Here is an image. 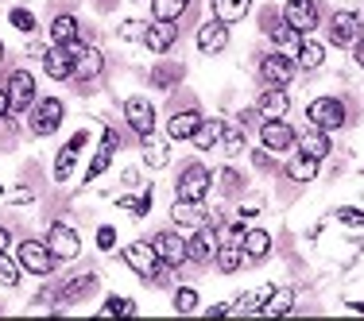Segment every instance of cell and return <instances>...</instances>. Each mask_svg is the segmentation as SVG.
<instances>
[{"instance_id": "obj_1", "label": "cell", "mask_w": 364, "mask_h": 321, "mask_svg": "<svg viewBox=\"0 0 364 321\" xmlns=\"http://www.w3.org/2000/svg\"><path fill=\"white\" fill-rule=\"evenodd\" d=\"M210 186H213L210 167H202V163H186V167H182V175H178L175 194H178V202H194V205H202L205 197H210Z\"/></svg>"}, {"instance_id": "obj_2", "label": "cell", "mask_w": 364, "mask_h": 321, "mask_svg": "<svg viewBox=\"0 0 364 321\" xmlns=\"http://www.w3.org/2000/svg\"><path fill=\"white\" fill-rule=\"evenodd\" d=\"M16 259H20V267H23L28 275H50V271H55V263H58L47 240H20Z\"/></svg>"}, {"instance_id": "obj_3", "label": "cell", "mask_w": 364, "mask_h": 321, "mask_svg": "<svg viewBox=\"0 0 364 321\" xmlns=\"http://www.w3.org/2000/svg\"><path fill=\"white\" fill-rule=\"evenodd\" d=\"M63 116H66V105L58 97H43L31 105V132L36 136H55L58 132V124H63Z\"/></svg>"}, {"instance_id": "obj_4", "label": "cell", "mask_w": 364, "mask_h": 321, "mask_svg": "<svg viewBox=\"0 0 364 321\" xmlns=\"http://www.w3.org/2000/svg\"><path fill=\"white\" fill-rule=\"evenodd\" d=\"M306 116H310V124L322 128V132H337V128L345 124V105L337 97H318V101H310Z\"/></svg>"}, {"instance_id": "obj_5", "label": "cell", "mask_w": 364, "mask_h": 321, "mask_svg": "<svg viewBox=\"0 0 364 321\" xmlns=\"http://www.w3.org/2000/svg\"><path fill=\"white\" fill-rule=\"evenodd\" d=\"M283 20H287L299 36H310V31L318 28V20H322L318 0H287V4H283Z\"/></svg>"}, {"instance_id": "obj_6", "label": "cell", "mask_w": 364, "mask_h": 321, "mask_svg": "<svg viewBox=\"0 0 364 321\" xmlns=\"http://www.w3.org/2000/svg\"><path fill=\"white\" fill-rule=\"evenodd\" d=\"M47 244H50V251H55L58 263H70V259H77V251H82V240H77V232H74L66 221H55V224H50Z\"/></svg>"}, {"instance_id": "obj_7", "label": "cell", "mask_w": 364, "mask_h": 321, "mask_svg": "<svg viewBox=\"0 0 364 321\" xmlns=\"http://www.w3.org/2000/svg\"><path fill=\"white\" fill-rule=\"evenodd\" d=\"M294 74H299V62L287 55H267L264 62H259V77H264V85H275V89H287L294 82Z\"/></svg>"}, {"instance_id": "obj_8", "label": "cell", "mask_w": 364, "mask_h": 321, "mask_svg": "<svg viewBox=\"0 0 364 321\" xmlns=\"http://www.w3.org/2000/svg\"><path fill=\"white\" fill-rule=\"evenodd\" d=\"M124 263L132 267L136 275H144V279H155V271L163 267V259H159V251H155V244L136 240V244L124 248Z\"/></svg>"}, {"instance_id": "obj_9", "label": "cell", "mask_w": 364, "mask_h": 321, "mask_svg": "<svg viewBox=\"0 0 364 321\" xmlns=\"http://www.w3.org/2000/svg\"><path fill=\"white\" fill-rule=\"evenodd\" d=\"M364 36V20L357 12H333V20H329V43L333 47H353Z\"/></svg>"}, {"instance_id": "obj_10", "label": "cell", "mask_w": 364, "mask_h": 321, "mask_svg": "<svg viewBox=\"0 0 364 321\" xmlns=\"http://www.w3.org/2000/svg\"><path fill=\"white\" fill-rule=\"evenodd\" d=\"M43 70L55 82H70L74 77V50L66 43H50V50H43Z\"/></svg>"}, {"instance_id": "obj_11", "label": "cell", "mask_w": 364, "mask_h": 321, "mask_svg": "<svg viewBox=\"0 0 364 321\" xmlns=\"http://www.w3.org/2000/svg\"><path fill=\"white\" fill-rule=\"evenodd\" d=\"M124 120H128V128H132L136 136H151L155 132V109H151V101L147 97H128L124 101Z\"/></svg>"}, {"instance_id": "obj_12", "label": "cell", "mask_w": 364, "mask_h": 321, "mask_svg": "<svg viewBox=\"0 0 364 321\" xmlns=\"http://www.w3.org/2000/svg\"><path fill=\"white\" fill-rule=\"evenodd\" d=\"M8 101H12V112H23L28 105H36V77H31L28 70H12V77H8Z\"/></svg>"}, {"instance_id": "obj_13", "label": "cell", "mask_w": 364, "mask_h": 321, "mask_svg": "<svg viewBox=\"0 0 364 321\" xmlns=\"http://www.w3.org/2000/svg\"><path fill=\"white\" fill-rule=\"evenodd\" d=\"M66 47L74 50V77L93 82V77L105 70V55H101L97 47H82V43H66Z\"/></svg>"}, {"instance_id": "obj_14", "label": "cell", "mask_w": 364, "mask_h": 321, "mask_svg": "<svg viewBox=\"0 0 364 321\" xmlns=\"http://www.w3.org/2000/svg\"><path fill=\"white\" fill-rule=\"evenodd\" d=\"M186 248H190V259L205 267V263H213V256H218L221 240H218V232H213L210 224H198V229H194V236L186 240Z\"/></svg>"}, {"instance_id": "obj_15", "label": "cell", "mask_w": 364, "mask_h": 321, "mask_svg": "<svg viewBox=\"0 0 364 321\" xmlns=\"http://www.w3.org/2000/svg\"><path fill=\"white\" fill-rule=\"evenodd\" d=\"M151 244H155V251H159V259H163L167 267H182V263L190 259L186 240H182L178 232H171V229H167V232H159V236H155Z\"/></svg>"}, {"instance_id": "obj_16", "label": "cell", "mask_w": 364, "mask_h": 321, "mask_svg": "<svg viewBox=\"0 0 364 321\" xmlns=\"http://www.w3.org/2000/svg\"><path fill=\"white\" fill-rule=\"evenodd\" d=\"M259 136H264V147L267 151H287V147L299 143V136H294V128L287 120H264V128H259Z\"/></svg>"}, {"instance_id": "obj_17", "label": "cell", "mask_w": 364, "mask_h": 321, "mask_svg": "<svg viewBox=\"0 0 364 321\" xmlns=\"http://www.w3.org/2000/svg\"><path fill=\"white\" fill-rule=\"evenodd\" d=\"M225 43H229V23L210 20V23L198 28V50H202V55H221Z\"/></svg>"}, {"instance_id": "obj_18", "label": "cell", "mask_w": 364, "mask_h": 321, "mask_svg": "<svg viewBox=\"0 0 364 321\" xmlns=\"http://www.w3.org/2000/svg\"><path fill=\"white\" fill-rule=\"evenodd\" d=\"M175 39H178V28L171 20H155V23H147V50H155V55H167L171 47H175Z\"/></svg>"}, {"instance_id": "obj_19", "label": "cell", "mask_w": 364, "mask_h": 321, "mask_svg": "<svg viewBox=\"0 0 364 321\" xmlns=\"http://www.w3.org/2000/svg\"><path fill=\"white\" fill-rule=\"evenodd\" d=\"M294 310V290L291 286H275V290L264 294V302H259V314L264 317H287Z\"/></svg>"}, {"instance_id": "obj_20", "label": "cell", "mask_w": 364, "mask_h": 321, "mask_svg": "<svg viewBox=\"0 0 364 321\" xmlns=\"http://www.w3.org/2000/svg\"><path fill=\"white\" fill-rule=\"evenodd\" d=\"M291 109V97L287 89H275V85H267L264 93H259V116L264 120H283Z\"/></svg>"}, {"instance_id": "obj_21", "label": "cell", "mask_w": 364, "mask_h": 321, "mask_svg": "<svg viewBox=\"0 0 364 321\" xmlns=\"http://www.w3.org/2000/svg\"><path fill=\"white\" fill-rule=\"evenodd\" d=\"M117 147H120V136H117V132H105V140H101V147H97V155H93L90 170H85V182L101 178V175H105V170L112 167V155H117Z\"/></svg>"}, {"instance_id": "obj_22", "label": "cell", "mask_w": 364, "mask_h": 321, "mask_svg": "<svg viewBox=\"0 0 364 321\" xmlns=\"http://www.w3.org/2000/svg\"><path fill=\"white\" fill-rule=\"evenodd\" d=\"M198 124H202V112H194V109L175 112V116L167 120V140H194Z\"/></svg>"}, {"instance_id": "obj_23", "label": "cell", "mask_w": 364, "mask_h": 321, "mask_svg": "<svg viewBox=\"0 0 364 321\" xmlns=\"http://www.w3.org/2000/svg\"><path fill=\"white\" fill-rule=\"evenodd\" d=\"M329 151H333V140H329V132H322V128L299 136V155H306V159H318V163H322Z\"/></svg>"}, {"instance_id": "obj_24", "label": "cell", "mask_w": 364, "mask_h": 321, "mask_svg": "<svg viewBox=\"0 0 364 321\" xmlns=\"http://www.w3.org/2000/svg\"><path fill=\"white\" fill-rule=\"evenodd\" d=\"M93 290H97V279H93V275H74V279H70V283L63 286V290L55 294V302H58V306H70V302L90 298Z\"/></svg>"}, {"instance_id": "obj_25", "label": "cell", "mask_w": 364, "mask_h": 321, "mask_svg": "<svg viewBox=\"0 0 364 321\" xmlns=\"http://www.w3.org/2000/svg\"><path fill=\"white\" fill-rule=\"evenodd\" d=\"M294 62H299V70H318V66L326 62V43L302 36L299 39V58H294Z\"/></svg>"}, {"instance_id": "obj_26", "label": "cell", "mask_w": 364, "mask_h": 321, "mask_svg": "<svg viewBox=\"0 0 364 321\" xmlns=\"http://www.w3.org/2000/svg\"><path fill=\"white\" fill-rule=\"evenodd\" d=\"M85 147V132H77V136H70V143L58 151V159H55V178L63 182V178H70V170H74V159H77V151Z\"/></svg>"}, {"instance_id": "obj_27", "label": "cell", "mask_w": 364, "mask_h": 321, "mask_svg": "<svg viewBox=\"0 0 364 321\" xmlns=\"http://www.w3.org/2000/svg\"><path fill=\"white\" fill-rule=\"evenodd\" d=\"M240 251H245V256L252 259V263H259V259H264L267 251H272V232H267V229H248V232H245V244H240Z\"/></svg>"}, {"instance_id": "obj_28", "label": "cell", "mask_w": 364, "mask_h": 321, "mask_svg": "<svg viewBox=\"0 0 364 321\" xmlns=\"http://www.w3.org/2000/svg\"><path fill=\"white\" fill-rule=\"evenodd\" d=\"M213 20H221V23H237V20H245L248 12H252V0H213Z\"/></svg>"}, {"instance_id": "obj_29", "label": "cell", "mask_w": 364, "mask_h": 321, "mask_svg": "<svg viewBox=\"0 0 364 321\" xmlns=\"http://www.w3.org/2000/svg\"><path fill=\"white\" fill-rule=\"evenodd\" d=\"M221 140H225V124H221V120H202L190 143H194L198 151H210V147H218Z\"/></svg>"}, {"instance_id": "obj_30", "label": "cell", "mask_w": 364, "mask_h": 321, "mask_svg": "<svg viewBox=\"0 0 364 321\" xmlns=\"http://www.w3.org/2000/svg\"><path fill=\"white\" fill-rule=\"evenodd\" d=\"M50 43H77V20L70 12L50 20Z\"/></svg>"}, {"instance_id": "obj_31", "label": "cell", "mask_w": 364, "mask_h": 321, "mask_svg": "<svg viewBox=\"0 0 364 321\" xmlns=\"http://www.w3.org/2000/svg\"><path fill=\"white\" fill-rule=\"evenodd\" d=\"M144 159H147V167H167L171 163V147L163 143V140H155V132L151 136H144Z\"/></svg>"}, {"instance_id": "obj_32", "label": "cell", "mask_w": 364, "mask_h": 321, "mask_svg": "<svg viewBox=\"0 0 364 321\" xmlns=\"http://www.w3.org/2000/svg\"><path fill=\"white\" fill-rule=\"evenodd\" d=\"M186 8H190V0H151L155 20H171V23H178L186 16Z\"/></svg>"}, {"instance_id": "obj_33", "label": "cell", "mask_w": 364, "mask_h": 321, "mask_svg": "<svg viewBox=\"0 0 364 321\" xmlns=\"http://www.w3.org/2000/svg\"><path fill=\"white\" fill-rule=\"evenodd\" d=\"M213 263H218V271H221V275L240 271V244H221V248H218V256H213Z\"/></svg>"}, {"instance_id": "obj_34", "label": "cell", "mask_w": 364, "mask_h": 321, "mask_svg": "<svg viewBox=\"0 0 364 321\" xmlns=\"http://www.w3.org/2000/svg\"><path fill=\"white\" fill-rule=\"evenodd\" d=\"M318 175V159H306V155H299L294 163H287V178L294 182H310Z\"/></svg>"}, {"instance_id": "obj_35", "label": "cell", "mask_w": 364, "mask_h": 321, "mask_svg": "<svg viewBox=\"0 0 364 321\" xmlns=\"http://www.w3.org/2000/svg\"><path fill=\"white\" fill-rule=\"evenodd\" d=\"M117 205L128 210L132 217H144V213H151V190H144V194H136V197H117Z\"/></svg>"}, {"instance_id": "obj_36", "label": "cell", "mask_w": 364, "mask_h": 321, "mask_svg": "<svg viewBox=\"0 0 364 321\" xmlns=\"http://www.w3.org/2000/svg\"><path fill=\"white\" fill-rule=\"evenodd\" d=\"M182 77V66H171V62H163V66H155L151 70V85H159V89H171Z\"/></svg>"}, {"instance_id": "obj_37", "label": "cell", "mask_w": 364, "mask_h": 321, "mask_svg": "<svg viewBox=\"0 0 364 321\" xmlns=\"http://www.w3.org/2000/svg\"><path fill=\"white\" fill-rule=\"evenodd\" d=\"M20 271H23L20 259H8L4 251H0V286H16L20 283Z\"/></svg>"}, {"instance_id": "obj_38", "label": "cell", "mask_w": 364, "mask_h": 321, "mask_svg": "<svg viewBox=\"0 0 364 321\" xmlns=\"http://www.w3.org/2000/svg\"><path fill=\"white\" fill-rule=\"evenodd\" d=\"M175 310H178V314H194V310H198V290H194V286H178V290H175Z\"/></svg>"}, {"instance_id": "obj_39", "label": "cell", "mask_w": 364, "mask_h": 321, "mask_svg": "<svg viewBox=\"0 0 364 321\" xmlns=\"http://www.w3.org/2000/svg\"><path fill=\"white\" fill-rule=\"evenodd\" d=\"M267 31H272V39H275V43H299V39H302V36L291 28L287 20H279V23H272V20H267Z\"/></svg>"}, {"instance_id": "obj_40", "label": "cell", "mask_w": 364, "mask_h": 321, "mask_svg": "<svg viewBox=\"0 0 364 321\" xmlns=\"http://www.w3.org/2000/svg\"><path fill=\"white\" fill-rule=\"evenodd\" d=\"M101 314L112 317V314H136V302H128V298H109L105 306H101Z\"/></svg>"}, {"instance_id": "obj_41", "label": "cell", "mask_w": 364, "mask_h": 321, "mask_svg": "<svg viewBox=\"0 0 364 321\" xmlns=\"http://www.w3.org/2000/svg\"><path fill=\"white\" fill-rule=\"evenodd\" d=\"M144 36H147V23H140V20H124V23H120V39L144 43Z\"/></svg>"}, {"instance_id": "obj_42", "label": "cell", "mask_w": 364, "mask_h": 321, "mask_svg": "<svg viewBox=\"0 0 364 321\" xmlns=\"http://www.w3.org/2000/svg\"><path fill=\"white\" fill-rule=\"evenodd\" d=\"M12 28H20L23 36H28V31H36V16H31L28 8H12Z\"/></svg>"}, {"instance_id": "obj_43", "label": "cell", "mask_w": 364, "mask_h": 321, "mask_svg": "<svg viewBox=\"0 0 364 321\" xmlns=\"http://www.w3.org/2000/svg\"><path fill=\"white\" fill-rule=\"evenodd\" d=\"M337 221H341V224H353V229H360V224H364V213H360V210H337Z\"/></svg>"}, {"instance_id": "obj_44", "label": "cell", "mask_w": 364, "mask_h": 321, "mask_svg": "<svg viewBox=\"0 0 364 321\" xmlns=\"http://www.w3.org/2000/svg\"><path fill=\"white\" fill-rule=\"evenodd\" d=\"M112 244H117V232H112L109 224H101V229H97V248H101V251H109Z\"/></svg>"}, {"instance_id": "obj_45", "label": "cell", "mask_w": 364, "mask_h": 321, "mask_svg": "<svg viewBox=\"0 0 364 321\" xmlns=\"http://www.w3.org/2000/svg\"><path fill=\"white\" fill-rule=\"evenodd\" d=\"M225 151H232V155H237L240 151V147H245V132H225Z\"/></svg>"}, {"instance_id": "obj_46", "label": "cell", "mask_w": 364, "mask_h": 321, "mask_svg": "<svg viewBox=\"0 0 364 321\" xmlns=\"http://www.w3.org/2000/svg\"><path fill=\"white\" fill-rule=\"evenodd\" d=\"M252 163H256V170H272V151H267V147H264V151H256Z\"/></svg>"}, {"instance_id": "obj_47", "label": "cell", "mask_w": 364, "mask_h": 321, "mask_svg": "<svg viewBox=\"0 0 364 321\" xmlns=\"http://www.w3.org/2000/svg\"><path fill=\"white\" fill-rule=\"evenodd\" d=\"M8 112H12V101H8V89H0V120H4Z\"/></svg>"}, {"instance_id": "obj_48", "label": "cell", "mask_w": 364, "mask_h": 321, "mask_svg": "<svg viewBox=\"0 0 364 321\" xmlns=\"http://www.w3.org/2000/svg\"><path fill=\"white\" fill-rule=\"evenodd\" d=\"M353 58H357V66H364V36L353 43Z\"/></svg>"}, {"instance_id": "obj_49", "label": "cell", "mask_w": 364, "mask_h": 321, "mask_svg": "<svg viewBox=\"0 0 364 321\" xmlns=\"http://www.w3.org/2000/svg\"><path fill=\"white\" fill-rule=\"evenodd\" d=\"M0 251H8V229H0Z\"/></svg>"}, {"instance_id": "obj_50", "label": "cell", "mask_w": 364, "mask_h": 321, "mask_svg": "<svg viewBox=\"0 0 364 321\" xmlns=\"http://www.w3.org/2000/svg\"><path fill=\"white\" fill-rule=\"evenodd\" d=\"M349 310H357V314H364V302H349Z\"/></svg>"}, {"instance_id": "obj_51", "label": "cell", "mask_w": 364, "mask_h": 321, "mask_svg": "<svg viewBox=\"0 0 364 321\" xmlns=\"http://www.w3.org/2000/svg\"><path fill=\"white\" fill-rule=\"evenodd\" d=\"M0 62H4V43H0Z\"/></svg>"}]
</instances>
